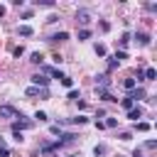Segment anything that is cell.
Here are the masks:
<instances>
[{
  "instance_id": "cell-27",
  "label": "cell",
  "mask_w": 157,
  "mask_h": 157,
  "mask_svg": "<svg viewBox=\"0 0 157 157\" xmlns=\"http://www.w3.org/2000/svg\"><path fill=\"white\" fill-rule=\"evenodd\" d=\"M71 157H76V155H71Z\"/></svg>"
},
{
  "instance_id": "cell-8",
  "label": "cell",
  "mask_w": 157,
  "mask_h": 157,
  "mask_svg": "<svg viewBox=\"0 0 157 157\" xmlns=\"http://www.w3.org/2000/svg\"><path fill=\"white\" fill-rule=\"evenodd\" d=\"M98 96H101L103 101H118V98H115L110 91H105V88H98Z\"/></svg>"
},
{
  "instance_id": "cell-21",
  "label": "cell",
  "mask_w": 157,
  "mask_h": 157,
  "mask_svg": "<svg viewBox=\"0 0 157 157\" xmlns=\"http://www.w3.org/2000/svg\"><path fill=\"white\" fill-rule=\"evenodd\" d=\"M96 54L103 56V54H105V47H103V44H96Z\"/></svg>"
},
{
  "instance_id": "cell-18",
  "label": "cell",
  "mask_w": 157,
  "mask_h": 157,
  "mask_svg": "<svg viewBox=\"0 0 157 157\" xmlns=\"http://www.w3.org/2000/svg\"><path fill=\"white\" fill-rule=\"evenodd\" d=\"M88 37H91V29H81L78 32V39H88Z\"/></svg>"
},
{
  "instance_id": "cell-12",
  "label": "cell",
  "mask_w": 157,
  "mask_h": 157,
  "mask_svg": "<svg viewBox=\"0 0 157 157\" xmlns=\"http://www.w3.org/2000/svg\"><path fill=\"white\" fill-rule=\"evenodd\" d=\"M32 32H34V29H32L29 25H22V27H20V34H22V37H29Z\"/></svg>"
},
{
  "instance_id": "cell-9",
  "label": "cell",
  "mask_w": 157,
  "mask_h": 157,
  "mask_svg": "<svg viewBox=\"0 0 157 157\" xmlns=\"http://www.w3.org/2000/svg\"><path fill=\"white\" fill-rule=\"evenodd\" d=\"M135 86H137L135 78H125V81H123V88H125V91H135Z\"/></svg>"
},
{
  "instance_id": "cell-25",
  "label": "cell",
  "mask_w": 157,
  "mask_h": 157,
  "mask_svg": "<svg viewBox=\"0 0 157 157\" xmlns=\"http://www.w3.org/2000/svg\"><path fill=\"white\" fill-rule=\"evenodd\" d=\"M69 98L71 101H78V91H69Z\"/></svg>"
},
{
  "instance_id": "cell-17",
  "label": "cell",
  "mask_w": 157,
  "mask_h": 157,
  "mask_svg": "<svg viewBox=\"0 0 157 157\" xmlns=\"http://www.w3.org/2000/svg\"><path fill=\"white\" fill-rule=\"evenodd\" d=\"M103 125H105V128H115V125H118V118H108Z\"/></svg>"
},
{
  "instance_id": "cell-22",
  "label": "cell",
  "mask_w": 157,
  "mask_h": 157,
  "mask_svg": "<svg viewBox=\"0 0 157 157\" xmlns=\"http://www.w3.org/2000/svg\"><path fill=\"white\" fill-rule=\"evenodd\" d=\"M37 93H39L37 86H29V88H27V96H37Z\"/></svg>"
},
{
  "instance_id": "cell-28",
  "label": "cell",
  "mask_w": 157,
  "mask_h": 157,
  "mask_svg": "<svg viewBox=\"0 0 157 157\" xmlns=\"http://www.w3.org/2000/svg\"><path fill=\"white\" fill-rule=\"evenodd\" d=\"M135 157H140V155H135Z\"/></svg>"
},
{
  "instance_id": "cell-2",
  "label": "cell",
  "mask_w": 157,
  "mask_h": 157,
  "mask_svg": "<svg viewBox=\"0 0 157 157\" xmlns=\"http://www.w3.org/2000/svg\"><path fill=\"white\" fill-rule=\"evenodd\" d=\"M25 128H32V120H15L12 123V132H20Z\"/></svg>"
},
{
  "instance_id": "cell-13",
  "label": "cell",
  "mask_w": 157,
  "mask_h": 157,
  "mask_svg": "<svg viewBox=\"0 0 157 157\" xmlns=\"http://www.w3.org/2000/svg\"><path fill=\"white\" fill-rule=\"evenodd\" d=\"M52 39H54V42H64V39H69V32H59V34H54Z\"/></svg>"
},
{
  "instance_id": "cell-19",
  "label": "cell",
  "mask_w": 157,
  "mask_h": 157,
  "mask_svg": "<svg viewBox=\"0 0 157 157\" xmlns=\"http://www.w3.org/2000/svg\"><path fill=\"white\" fill-rule=\"evenodd\" d=\"M61 83H64L66 88H71V86H74V78H69V76H64V78H61Z\"/></svg>"
},
{
  "instance_id": "cell-14",
  "label": "cell",
  "mask_w": 157,
  "mask_h": 157,
  "mask_svg": "<svg viewBox=\"0 0 157 157\" xmlns=\"http://www.w3.org/2000/svg\"><path fill=\"white\" fill-rule=\"evenodd\" d=\"M93 155H96V157L105 155V145H96V147H93Z\"/></svg>"
},
{
  "instance_id": "cell-24",
  "label": "cell",
  "mask_w": 157,
  "mask_h": 157,
  "mask_svg": "<svg viewBox=\"0 0 157 157\" xmlns=\"http://www.w3.org/2000/svg\"><path fill=\"white\" fill-rule=\"evenodd\" d=\"M128 42H130V34H123V39H120V44H123V47H128Z\"/></svg>"
},
{
  "instance_id": "cell-6",
  "label": "cell",
  "mask_w": 157,
  "mask_h": 157,
  "mask_svg": "<svg viewBox=\"0 0 157 157\" xmlns=\"http://www.w3.org/2000/svg\"><path fill=\"white\" fill-rule=\"evenodd\" d=\"M44 71H47V74H49V76H54V78H59V81H61V78H64V74H61V71H59V69H52V66H44Z\"/></svg>"
},
{
  "instance_id": "cell-5",
  "label": "cell",
  "mask_w": 157,
  "mask_h": 157,
  "mask_svg": "<svg viewBox=\"0 0 157 157\" xmlns=\"http://www.w3.org/2000/svg\"><path fill=\"white\" fill-rule=\"evenodd\" d=\"M137 42H140L142 47H147L152 39H150V34H147V32H137Z\"/></svg>"
},
{
  "instance_id": "cell-23",
  "label": "cell",
  "mask_w": 157,
  "mask_h": 157,
  "mask_svg": "<svg viewBox=\"0 0 157 157\" xmlns=\"http://www.w3.org/2000/svg\"><path fill=\"white\" fill-rule=\"evenodd\" d=\"M137 130H140V132H145V130H150V123H137Z\"/></svg>"
},
{
  "instance_id": "cell-7",
  "label": "cell",
  "mask_w": 157,
  "mask_h": 157,
  "mask_svg": "<svg viewBox=\"0 0 157 157\" xmlns=\"http://www.w3.org/2000/svg\"><path fill=\"white\" fill-rule=\"evenodd\" d=\"M142 78H145V81H155V78H157V71H155L152 66H147V69H145V76H142Z\"/></svg>"
},
{
  "instance_id": "cell-15",
  "label": "cell",
  "mask_w": 157,
  "mask_h": 157,
  "mask_svg": "<svg viewBox=\"0 0 157 157\" xmlns=\"http://www.w3.org/2000/svg\"><path fill=\"white\" fill-rule=\"evenodd\" d=\"M0 157H10V150H7V145L0 140Z\"/></svg>"
},
{
  "instance_id": "cell-1",
  "label": "cell",
  "mask_w": 157,
  "mask_h": 157,
  "mask_svg": "<svg viewBox=\"0 0 157 157\" xmlns=\"http://www.w3.org/2000/svg\"><path fill=\"white\" fill-rule=\"evenodd\" d=\"M0 118H20L15 105H0Z\"/></svg>"
},
{
  "instance_id": "cell-4",
  "label": "cell",
  "mask_w": 157,
  "mask_h": 157,
  "mask_svg": "<svg viewBox=\"0 0 157 157\" xmlns=\"http://www.w3.org/2000/svg\"><path fill=\"white\" fill-rule=\"evenodd\" d=\"M128 118H130V120L142 118V108H140V105H137V108H130V110H128Z\"/></svg>"
},
{
  "instance_id": "cell-10",
  "label": "cell",
  "mask_w": 157,
  "mask_h": 157,
  "mask_svg": "<svg viewBox=\"0 0 157 157\" xmlns=\"http://www.w3.org/2000/svg\"><path fill=\"white\" fill-rule=\"evenodd\" d=\"M120 105H123V108H128V110H130V108H135V101H132V98H130V96H125V98H123V101H120Z\"/></svg>"
},
{
  "instance_id": "cell-20",
  "label": "cell",
  "mask_w": 157,
  "mask_h": 157,
  "mask_svg": "<svg viewBox=\"0 0 157 157\" xmlns=\"http://www.w3.org/2000/svg\"><path fill=\"white\" fill-rule=\"evenodd\" d=\"M34 118L42 123V120H47V113H44V110H37V113H34Z\"/></svg>"
},
{
  "instance_id": "cell-11",
  "label": "cell",
  "mask_w": 157,
  "mask_h": 157,
  "mask_svg": "<svg viewBox=\"0 0 157 157\" xmlns=\"http://www.w3.org/2000/svg\"><path fill=\"white\" fill-rule=\"evenodd\" d=\"M86 120H88V118H83V115H76V118H69L66 123H71V125H83Z\"/></svg>"
},
{
  "instance_id": "cell-26",
  "label": "cell",
  "mask_w": 157,
  "mask_h": 157,
  "mask_svg": "<svg viewBox=\"0 0 157 157\" xmlns=\"http://www.w3.org/2000/svg\"><path fill=\"white\" fill-rule=\"evenodd\" d=\"M2 15H5V7H2V5H0V17H2Z\"/></svg>"
},
{
  "instance_id": "cell-3",
  "label": "cell",
  "mask_w": 157,
  "mask_h": 157,
  "mask_svg": "<svg viewBox=\"0 0 157 157\" xmlns=\"http://www.w3.org/2000/svg\"><path fill=\"white\" fill-rule=\"evenodd\" d=\"M32 83H34L37 88H39V86L44 88V86L49 83V78H47V76H42V74H34V76H32Z\"/></svg>"
},
{
  "instance_id": "cell-16",
  "label": "cell",
  "mask_w": 157,
  "mask_h": 157,
  "mask_svg": "<svg viewBox=\"0 0 157 157\" xmlns=\"http://www.w3.org/2000/svg\"><path fill=\"white\" fill-rule=\"evenodd\" d=\"M42 59H44V56H42V54H39V52H34V54H32V59H29V61H34V64H42Z\"/></svg>"
}]
</instances>
